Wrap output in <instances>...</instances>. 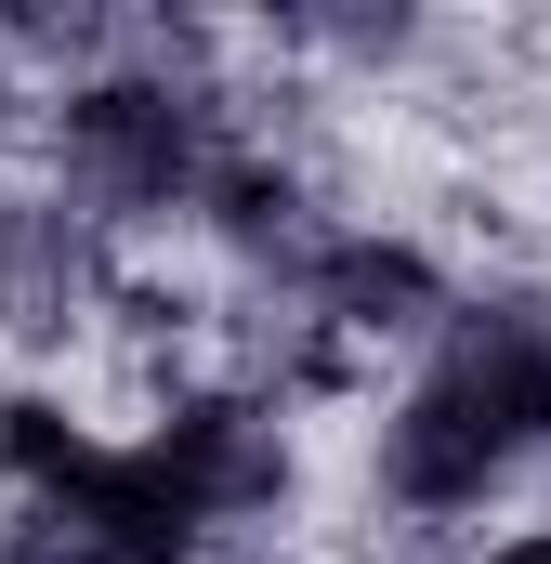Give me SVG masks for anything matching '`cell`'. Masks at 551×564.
I'll list each match as a JSON object with an SVG mask.
<instances>
[{"mask_svg": "<svg viewBox=\"0 0 551 564\" xmlns=\"http://www.w3.org/2000/svg\"><path fill=\"white\" fill-rule=\"evenodd\" d=\"M526 459H551V302L539 289H486L420 341L408 394L368 421V486L408 525H460Z\"/></svg>", "mask_w": 551, "mask_h": 564, "instance_id": "6da1fadb", "label": "cell"}, {"mask_svg": "<svg viewBox=\"0 0 551 564\" xmlns=\"http://www.w3.org/2000/svg\"><path fill=\"white\" fill-rule=\"evenodd\" d=\"M40 132H53V197L79 224H197V184L224 171L237 106L171 53H132V66H79Z\"/></svg>", "mask_w": 551, "mask_h": 564, "instance_id": "7a4b0ae2", "label": "cell"}, {"mask_svg": "<svg viewBox=\"0 0 551 564\" xmlns=\"http://www.w3.org/2000/svg\"><path fill=\"white\" fill-rule=\"evenodd\" d=\"M486 564H551V525H512V539H499Z\"/></svg>", "mask_w": 551, "mask_h": 564, "instance_id": "3957f363", "label": "cell"}]
</instances>
